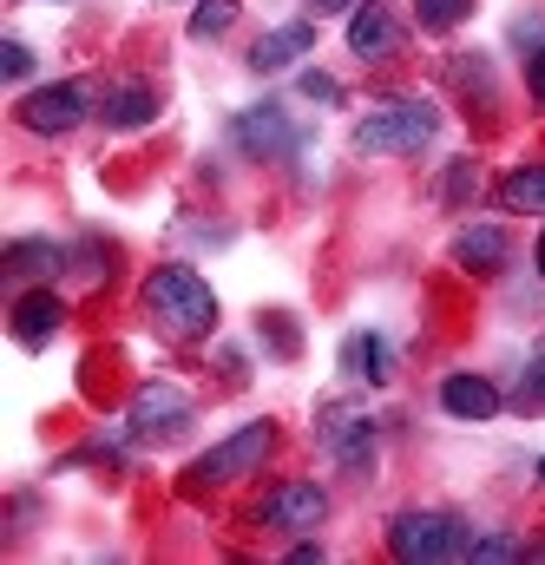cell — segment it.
<instances>
[{
	"label": "cell",
	"instance_id": "obj_11",
	"mask_svg": "<svg viewBox=\"0 0 545 565\" xmlns=\"http://www.w3.org/2000/svg\"><path fill=\"white\" fill-rule=\"evenodd\" d=\"M13 342L20 349H46L60 329H66V302L53 296V289H26V296H13Z\"/></svg>",
	"mask_w": 545,
	"mask_h": 565
},
{
	"label": "cell",
	"instance_id": "obj_16",
	"mask_svg": "<svg viewBox=\"0 0 545 565\" xmlns=\"http://www.w3.org/2000/svg\"><path fill=\"white\" fill-rule=\"evenodd\" d=\"M309 46H316L309 20H289V26H276V33H264V40L250 46V66H257V73H282V66H296Z\"/></svg>",
	"mask_w": 545,
	"mask_h": 565
},
{
	"label": "cell",
	"instance_id": "obj_20",
	"mask_svg": "<svg viewBox=\"0 0 545 565\" xmlns=\"http://www.w3.org/2000/svg\"><path fill=\"white\" fill-rule=\"evenodd\" d=\"M473 13V0H414V20L427 26V33H447V26H460Z\"/></svg>",
	"mask_w": 545,
	"mask_h": 565
},
{
	"label": "cell",
	"instance_id": "obj_7",
	"mask_svg": "<svg viewBox=\"0 0 545 565\" xmlns=\"http://www.w3.org/2000/svg\"><path fill=\"white\" fill-rule=\"evenodd\" d=\"M257 520H264L270 533H316V526L329 520V493H322L316 480H282L270 500L257 507Z\"/></svg>",
	"mask_w": 545,
	"mask_h": 565
},
{
	"label": "cell",
	"instance_id": "obj_19",
	"mask_svg": "<svg viewBox=\"0 0 545 565\" xmlns=\"http://www.w3.org/2000/svg\"><path fill=\"white\" fill-rule=\"evenodd\" d=\"M237 26V0H197L191 7V40H217Z\"/></svg>",
	"mask_w": 545,
	"mask_h": 565
},
{
	"label": "cell",
	"instance_id": "obj_4",
	"mask_svg": "<svg viewBox=\"0 0 545 565\" xmlns=\"http://www.w3.org/2000/svg\"><path fill=\"white\" fill-rule=\"evenodd\" d=\"M270 454H276V422H244L231 440H217L211 454H197L191 480H197V487H231V480L257 473Z\"/></svg>",
	"mask_w": 545,
	"mask_h": 565
},
{
	"label": "cell",
	"instance_id": "obj_26",
	"mask_svg": "<svg viewBox=\"0 0 545 565\" xmlns=\"http://www.w3.org/2000/svg\"><path fill=\"white\" fill-rule=\"evenodd\" d=\"M526 86H533V99L545 106V40L533 46V60H526Z\"/></svg>",
	"mask_w": 545,
	"mask_h": 565
},
{
	"label": "cell",
	"instance_id": "obj_27",
	"mask_svg": "<svg viewBox=\"0 0 545 565\" xmlns=\"http://www.w3.org/2000/svg\"><path fill=\"white\" fill-rule=\"evenodd\" d=\"M309 7H316V13H355L362 0H309Z\"/></svg>",
	"mask_w": 545,
	"mask_h": 565
},
{
	"label": "cell",
	"instance_id": "obj_28",
	"mask_svg": "<svg viewBox=\"0 0 545 565\" xmlns=\"http://www.w3.org/2000/svg\"><path fill=\"white\" fill-rule=\"evenodd\" d=\"M526 559H539V565H545V540H526Z\"/></svg>",
	"mask_w": 545,
	"mask_h": 565
},
{
	"label": "cell",
	"instance_id": "obj_3",
	"mask_svg": "<svg viewBox=\"0 0 545 565\" xmlns=\"http://www.w3.org/2000/svg\"><path fill=\"white\" fill-rule=\"evenodd\" d=\"M388 546H395V559L408 565H440V559H467V520L460 513H440V507H414L402 513L395 526H388Z\"/></svg>",
	"mask_w": 545,
	"mask_h": 565
},
{
	"label": "cell",
	"instance_id": "obj_12",
	"mask_svg": "<svg viewBox=\"0 0 545 565\" xmlns=\"http://www.w3.org/2000/svg\"><path fill=\"white\" fill-rule=\"evenodd\" d=\"M506 257H513V244H506L500 224H467V231L453 237V264H460L467 277H500Z\"/></svg>",
	"mask_w": 545,
	"mask_h": 565
},
{
	"label": "cell",
	"instance_id": "obj_24",
	"mask_svg": "<svg viewBox=\"0 0 545 565\" xmlns=\"http://www.w3.org/2000/svg\"><path fill=\"white\" fill-rule=\"evenodd\" d=\"M302 99H329V106H335V99H342V86H335L329 73H302Z\"/></svg>",
	"mask_w": 545,
	"mask_h": 565
},
{
	"label": "cell",
	"instance_id": "obj_13",
	"mask_svg": "<svg viewBox=\"0 0 545 565\" xmlns=\"http://www.w3.org/2000/svg\"><path fill=\"white\" fill-rule=\"evenodd\" d=\"M440 408H447L453 422H493V415H500V388H493L487 375H447V382H440Z\"/></svg>",
	"mask_w": 545,
	"mask_h": 565
},
{
	"label": "cell",
	"instance_id": "obj_29",
	"mask_svg": "<svg viewBox=\"0 0 545 565\" xmlns=\"http://www.w3.org/2000/svg\"><path fill=\"white\" fill-rule=\"evenodd\" d=\"M539 277H545V237H539Z\"/></svg>",
	"mask_w": 545,
	"mask_h": 565
},
{
	"label": "cell",
	"instance_id": "obj_17",
	"mask_svg": "<svg viewBox=\"0 0 545 565\" xmlns=\"http://www.w3.org/2000/svg\"><path fill=\"white\" fill-rule=\"evenodd\" d=\"M60 264H66V250L53 244V237H20V244H7V277L26 282V277H60Z\"/></svg>",
	"mask_w": 545,
	"mask_h": 565
},
{
	"label": "cell",
	"instance_id": "obj_14",
	"mask_svg": "<svg viewBox=\"0 0 545 565\" xmlns=\"http://www.w3.org/2000/svg\"><path fill=\"white\" fill-rule=\"evenodd\" d=\"M106 126L113 132H138V126H151L158 119V93L145 86V79H119V86H106Z\"/></svg>",
	"mask_w": 545,
	"mask_h": 565
},
{
	"label": "cell",
	"instance_id": "obj_30",
	"mask_svg": "<svg viewBox=\"0 0 545 565\" xmlns=\"http://www.w3.org/2000/svg\"><path fill=\"white\" fill-rule=\"evenodd\" d=\"M539 480H545V460H539Z\"/></svg>",
	"mask_w": 545,
	"mask_h": 565
},
{
	"label": "cell",
	"instance_id": "obj_22",
	"mask_svg": "<svg viewBox=\"0 0 545 565\" xmlns=\"http://www.w3.org/2000/svg\"><path fill=\"white\" fill-rule=\"evenodd\" d=\"M520 408H545V342L533 349V362L520 375Z\"/></svg>",
	"mask_w": 545,
	"mask_h": 565
},
{
	"label": "cell",
	"instance_id": "obj_15",
	"mask_svg": "<svg viewBox=\"0 0 545 565\" xmlns=\"http://www.w3.org/2000/svg\"><path fill=\"white\" fill-rule=\"evenodd\" d=\"M342 369H349L355 382H368V388H382V382L395 375V349H388V335H375V329H362V335H349V342H342Z\"/></svg>",
	"mask_w": 545,
	"mask_h": 565
},
{
	"label": "cell",
	"instance_id": "obj_6",
	"mask_svg": "<svg viewBox=\"0 0 545 565\" xmlns=\"http://www.w3.org/2000/svg\"><path fill=\"white\" fill-rule=\"evenodd\" d=\"M191 415H197V408H191V395H184L178 382H145L132 395V415H126V422H132L138 440H178V434L191 427Z\"/></svg>",
	"mask_w": 545,
	"mask_h": 565
},
{
	"label": "cell",
	"instance_id": "obj_2",
	"mask_svg": "<svg viewBox=\"0 0 545 565\" xmlns=\"http://www.w3.org/2000/svg\"><path fill=\"white\" fill-rule=\"evenodd\" d=\"M434 132H440V113L427 99H382L355 126V151L362 158H402V151H420Z\"/></svg>",
	"mask_w": 545,
	"mask_h": 565
},
{
	"label": "cell",
	"instance_id": "obj_9",
	"mask_svg": "<svg viewBox=\"0 0 545 565\" xmlns=\"http://www.w3.org/2000/svg\"><path fill=\"white\" fill-rule=\"evenodd\" d=\"M231 139L244 145L250 158H289V151L302 145V132L289 126V113H282V106H250V113H237V119H231Z\"/></svg>",
	"mask_w": 545,
	"mask_h": 565
},
{
	"label": "cell",
	"instance_id": "obj_23",
	"mask_svg": "<svg viewBox=\"0 0 545 565\" xmlns=\"http://www.w3.org/2000/svg\"><path fill=\"white\" fill-rule=\"evenodd\" d=\"M0 66H7V79H26V73H33V53H26V40H7V46H0Z\"/></svg>",
	"mask_w": 545,
	"mask_h": 565
},
{
	"label": "cell",
	"instance_id": "obj_25",
	"mask_svg": "<svg viewBox=\"0 0 545 565\" xmlns=\"http://www.w3.org/2000/svg\"><path fill=\"white\" fill-rule=\"evenodd\" d=\"M264 335H270V342L282 349V355H296V329H289L282 316H264Z\"/></svg>",
	"mask_w": 545,
	"mask_h": 565
},
{
	"label": "cell",
	"instance_id": "obj_21",
	"mask_svg": "<svg viewBox=\"0 0 545 565\" xmlns=\"http://www.w3.org/2000/svg\"><path fill=\"white\" fill-rule=\"evenodd\" d=\"M467 559H480V565H506V559H526V546H520L513 533H480V540L467 546Z\"/></svg>",
	"mask_w": 545,
	"mask_h": 565
},
{
	"label": "cell",
	"instance_id": "obj_18",
	"mask_svg": "<svg viewBox=\"0 0 545 565\" xmlns=\"http://www.w3.org/2000/svg\"><path fill=\"white\" fill-rule=\"evenodd\" d=\"M500 211H545V164H520L500 178Z\"/></svg>",
	"mask_w": 545,
	"mask_h": 565
},
{
	"label": "cell",
	"instance_id": "obj_10",
	"mask_svg": "<svg viewBox=\"0 0 545 565\" xmlns=\"http://www.w3.org/2000/svg\"><path fill=\"white\" fill-rule=\"evenodd\" d=\"M349 46H355V60H395V53H402V20H395V7H388V0H362L355 20H349Z\"/></svg>",
	"mask_w": 545,
	"mask_h": 565
},
{
	"label": "cell",
	"instance_id": "obj_1",
	"mask_svg": "<svg viewBox=\"0 0 545 565\" xmlns=\"http://www.w3.org/2000/svg\"><path fill=\"white\" fill-rule=\"evenodd\" d=\"M145 316L171 342H197V335L217 329V296H211V282L197 277L191 264H164V270L145 277Z\"/></svg>",
	"mask_w": 545,
	"mask_h": 565
},
{
	"label": "cell",
	"instance_id": "obj_5",
	"mask_svg": "<svg viewBox=\"0 0 545 565\" xmlns=\"http://www.w3.org/2000/svg\"><path fill=\"white\" fill-rule=\"evenodd\" d=\"M86 119H93V86L86 79H60V86H40V93L20 99V126L40 132V139H60Z\"/></svg>",
	"mask_w": 545,
	"mask_h": 565
},
{
	"label": "cell",
	"instance_id": "obj_8",
	"mask_svg": "<svg viewBox=\"0 0 545 565\" xmlns=\"http://www.w3.org/2000/svg\"><path fill=\"white\" fill-rule=\"evenodd\" d=\"M322 447H329V460L335 467H349V473H368L375 467V422L368 415H355V408H322Z\"/></svg>",
	"mask_w": 545,
	"mask_h": 565
}]
</instances>
